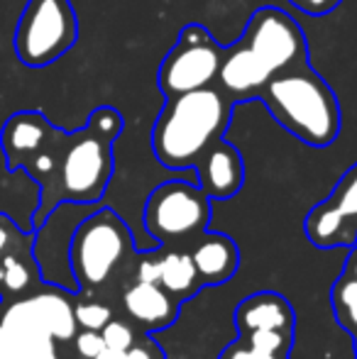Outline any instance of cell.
<instances>
[{
    "label": "cell",
    "mask_w": 357,
    "mask_h": 359,
    "mask_svg": "<svg viewBox=\"0 0 357 359\" xmlns=\"http://www.w3.org/2000/svg\"><path fill=\"white\" fill-rule=\"evenodd\" d=\"M309 62V42L301 25L281 8H260L250 15L243 37L225 47L215 88L238 108L252 103L276 74Z\"/></svg>",
    "instance_id": "6da1fadb"
},
{
    "label": "cell",
    "mask_w": 357,
    "mask_h": 359,
    "mask_svg": "<svg viewBox=\"0 0 357 359\" xmlns=\"http://www.w3.org/2000/svg\"><path fill=\"white\" fill-rule=\"evenodd\" d=\"M123 133V115L110 105H100L88 115L86 125L67 133L57 151V166L44 189H39V208L34 225L62 203L88 205L103 198L115 171L113 147Z\"/></svg>",
    "instance_id": "7a4b0ae2"
},
{
    "label": "cell",
    "mask_w": 357,
    "mask_h": 359,
    "mask_svg": "<svg viewBox=\"0 0 357 359\" xmlns=\"http://www.w3.org/2000/svg\"><path fill=\"white\" fill-rule=\"evenodd\" d=\"M235 103L215 86L164 100L152 128V151L167 169H194L196 161L225 137Z\"/></svg>",
    "instance_id": "3957f363"
},
{
    "label": "cell",
    "mask_w": 357,
    "mask_h": 359,
    "mask_svg": "<svg viewBox=\"0 0 357 359\" xmlns=\"http://www.w3.org/2000/svg\"><path fill=\"white\" fill-rule=\"evenodd\" d=\"M257 100L279 128L316 149L333 144L343 128L338 95L311 62L276 74Z\"/></svg>",
    "instance_id": "277c9868"
},
{
    "label": "cell",
    "mask_w": 357,
    "mask_h": 359,
    "mask_svg": "<svg viewBox=\"0 0 357 359\" xmlns=\"http://www.w3.org/2000/svg\"><path fill=\"white\" fill-rule=\"evenodd\" d=\"M135 255L130 227L115 210L100 208L74 227L69 242V266L76 288H98Z\"/></svg>",
    "instance_id": "5b68a950"
},
{
    "label": "cell",
    "mask_w": 357,
    "mask_h": 359,
    "mask_svg": "<svg viewBox=\"0 0 357 359\" xmlns=\"http://www.w3.org/2000/svg\"><path fill=\"white\" fill-rule=\"evenodd\" d=\"M79 42V18L72 0H27L15 25V57L27 69H44Z\"/></svg>",
    "instance_id": "8992f818"
},
{
    "label": "cell",
    "mask_w": 357,
    "mask_h": 359,
    "mask_svg": "<svg viewBox=\"0 0 357 359\" xmlns=\"http://www.w3.org/2000/svg\"><path fill=\"white\" fill-rule=\"evenodd\" d=\"M144 227L164 247H186L210 225V198L189 181H167L149 194Z\"/></svg>",
    "instance_id": "52a82bcc"
},
{
    "label": "cell",
    "mask_w": 357,
    "mask_h": 359,
    "mask_svg": "<svg viewBox=\"0 0 357 359\" xmlns=\"http://www.w3.org/2000/svg\"><path fill=\"white\" fill-rule=\"evenodd\" d=\"M225 47L215 42V37L203 25H186L179 32L174 47L162 59L157 72V88L164 100L179 98L191 90H201L215 86Z\"/></svg>",
    "instance_id": "ba28073f"
},
{
    "label": "cell",
    "mask_w": 357,
    "mask_h": 359,
    "mask_svg": "<svg viewBox=\"0 0 357 359\" xmlns=\"http://www.w3.org/2000/svg\"><path fill=\"white\" fill-rule=\"evenodd\" d=\"M304 232L318 250L357 245V164L340 176L328 198L309 210Z\"/></svg>",
    "instance_id": "9c48e42d"
},
{
    "label": "cell",
    "mask_w": 357,
    "mask_h": 359,
    "mask_svg": "<svg viewBox=\"0 0 357 359\" xmlns=\"http://www.w3.org/2000/svg\"><path fill=\"white\" fill-rule=\"evenodd\" d=\"M57 125L42 110H20L5 120L0 130V149L10 171L25 169L47 144Z\"/></svg>",
    "instance_id": "30bf717a"
},
{
    "label": "cell",
    "mask_w": 357,
    "mask_h": 359,
    "mask_svg": "<svg viewBox=\"0 0 357 359\" xmlns=\"http://www.w3.org/2000/svg\"><path fill=\"white\" fill-rule=\"evenodd\" d=\"M198 186L210 201H228L238 196L245 184L243 154L230 142L218 140L198 161H196Z\"/></svg>",
    "instance_id": "8fae6325"
},
{
    "label": "cell",
    "mask_w": 357,
    "mask_h": 359,
    "mask_svg": "<svg viewBox=\"0 0 357 359\" xmlns=\"http://www.w3.org/2000/svg\"><path fill=\"white\" fill-rule=\"evenodd\" d=\"M123 308L130 320L142 327L144 332L167 330L179 318L177 298L164 291L159 284H149V281H135L125 291Z\"/></svg>",
    "instance_id": "7c38bea8"
},
{
    "label": "cell",
    "mask_w": 357,
    "mask_h": 359,
    "mask_svg": "<svg viewBox=\"0 0 357 359\" xmlns=\"http://www.w3.org/2000/svg\"><path fill=\"white\" fill-rule=\"evenodd\" d=\"M194 266L198 271V279L203 286H220L230 281L238 271L240 252L238 245L223 232H208L198 235L194 242L186 245Z\"/></svg>",
    "instance_id": "4fadbf2b"
},
{
    "label": "cell",
    "mask_w": 357,
    "mask_h": 359,
    "mask_svg": "<svg viewBox=\"0 0 357 359\" xmlns=\"http://www.w3.org/2000/svg\"><path fill=\"white\" fill-rule=\"evenodd\" d=\"M296 316L291 303L281 293L257 291L238 303L235 308V327L238 335L257 330H284L294 332Z\"/></svg>",
    "instance_id": "5bb4252c"
},
{
    "label": "cell",
    "mask_w": 357,
    "mask_h": 359,
    "mask_svg": "<svg viewBox=\"0 0 357 359\" xmlns=\"http://www.w3.org/2000/svg\"><path fill=\"white\" fill-rule=\"evenodd\" d=\"M157 284L164 288L167 293H172L174 298L181 301H189L196 293L203 288L198 279V271L194 266L189 250L186 247H172L164 255H159V279Z\"/></svg>",
    "instance_id": "9a60e30c"
},
{
    "label": "cell",
    "mask_w": 357,
    "mask_h": 359,
    "mask_svg": "<svg viewBox=\"0 0 357 359\" xmlns=\"http://www.w3.org/2000/svg\"><path fill=\"white\" fill-rule=\"evenodd\" d=\"M34 316L42 320V325L52 332L54 340H69L76 330V318L74 308L59 293H39V296L27 298Z\"/></svg>",
    "instance_id": "2e32d148"
},
{
    "label": "cell",
    "mask_w": 357,
    "mask_h": 359,
    "mask_svg": "<svg viewBox=\"0 0 357 359\" xmlns=\"http://www.w3.org/2000/svg\"><path fill=\"white\" fill-rule=\"evenodd\" d=\"M330 306L338 325L357 335V281L340 274L330 288Z\"/></svg>",
    "instance_id": "e0dca14e"
},
{
    "label": "cell",
    "mask_w": 357,
    "mask_h": 359,
    "mask_svg": "<svg viewBox=\"0 0 357 359\" xmlns=\"http://www.w3.org/2000/svg\"><path fill=\"white\" fill-rule=\"evenodd\" d=\"M0 281L10 288V291H25L29 284V269L13 255H3L0 257Z\"/></svg>",
    "instance_id": "ac0fdd59"
},
{
    "label": "cell",
    "mask_w": 357,
    "mask_h": 359,
    "mask_svg": "<svg viewBox=\"0 0 357 359\" xmlns=\"http://www.w3.org/2000/svg\"><path fill=\"white\" fill-rule=\"evenodd\" d=\"M74 318L83 330H103L110 323V308L103 303H79L74 308Z\"/></svg>",
    "instance_id": "d6986e66"
},
{
    "label": "cell",
    "mask_w": 357,
    "mask_h": 359,
    "mask_svg": "<svg viewBox=\"0 0 357 359\" xmlns=\"http://www.w3.org/2000/svg\"><path fill=\"white\" fill-rule=\"evenodd\" d=\"M100 335H103L108 350H118V352H128L130 347L135 345V340H137V335H135V330L128 325V323L113 320V318H110L108 325L100 330Z\"/></svg>",
    "instance_id": "ffe728a7"
},
{
    "label": "cell",
    "mask_w": 357,
    "mask_h": 359,
    "mask_svg": "<svg viewBox=\"0 0 357 359\" xmlns=\"http://www.w3.org/2000/svg\"><path fill=\"white\" fill-rule=\"evenodd\" d=\"M218 359H289V355H276V352H267L262 347H255L250 342H245L243 337H238L235 342H230Z\"/></svg>",
    "instance_id": "44dd1931"
},
{
    "label": "cell",
    "mask_w": 357,
    "mask_h": 359,
    "mask_svg": "<svg viewBox=\"0 0 357 359\" xmlns=\"http://www.w3.org/2000/svg\"><path fill=\"white\" fill-rule=\"evenodd\" d=\"M76 350H79V355L86 357V359L98 357L100 352L105 350L103 335H100L98 330H83L81 335L76 337Z\"/></svg>",
    "instance_id": "7402d4cb"
},
{
    "label": "cell",
    "mask_w": 357,
    "mask_h": 359,
    "mask_svg": "<svg viewBox=\"0 0 357 359\" xmlns=\"http://www.w3.org/2000/svg\"><path fill=\"white\" fill-rule=\"evenodd\" d=\"M125 359H167V355H164V350L157 345V342H152L147 335H144V337H137V340H135V345L125 352Z\"/></svg>",
    "instance_id": "603a6c76"
},
{
    "label": "cell",
    "mask_w": 357,
    "mask_h": 359,
    "mask_svg": "<svg viewBox=\"0 0 357 359\" xmlns=\"http://www.w3.org/2000/svg\"><path fill=\"white\" fill-rule=\"evenodd\" d=\"M286 3H291L296 10L311 15V18H321V15L333 13L343 0H286Z\"/></svg>",
    "instance_id": "cb8c5ba5"
},
{
    "label": "cell",
    "mask_w": 357,
    "mask_h": 359,
    "mask_svg": "<svg viewBox=\"0 0 357 359\" xmlns=\"http://www.w3.org/2000/svg\"><path fill=\"white\" fill-rule=\"evenodd\" d=\"M157 279H159V257H144L137 264V281L157 284Z\"/></svg>",
    "instance_id": "d4e9b609"
},
{
    "label": "cell",
    "mask_w": 357,
    "mask_h": 359,
    "mask_svg": "<svg viewBox=\"0 0 357 359\" xmlns=\"http://www.w3.org/2000/svg\"><path fill=\"white\" fill-rule=\"evenodd\" d=\"M10 237H13V225H10V220H5V217H0V257L8 255Z\"/></svg>",
    "instance_id": "484cf974"
},
{
    "label": "cell",
    "mask_w": 357,
    "mask_h": 359,
    "mask_svg": "<svg viewBox=\"0 0 357 359\" xmlns=\"http://www.w3.org/2000/svg\"><path fill=\"white\" fill-rule=\"evenodd\" d=\"M343 276H348V279H355L357 281V245H353V250H350L348 259H345Z\"/></svg>",
    "instance_id": "4316f807"
},
{
    "label": "cell",
    "mask_w": 357,
    "mask_h": 359,
    "mask_svg": "<svg viewBox=\"0 0 357 359\" xmlns=\"http://www.w3.org/2000/svg\"><path fill=\"white\" fill-rule=\"evenodd\" d=\"M93 359H125V352H118V350H108V347H105V350L100 352L98 357H93Z\"/></svg>",
    "instance_id": "83f0119b"
},
{
    "label": "cell",
    "mask_w": 357,
    "mask_h": 359,
    "mask_svg": "<svg viewBox=\"0 0 357 359\" xmlns=\"http://www.w3.org/2000/svg\"><path fill=\"white\" fill-rule=\"evenodd\" d=\"M355 337V355H357V335H353Z\"/></svg>",
    "instance_id": "f1b7e54d"
},
{
    "label": "cell",
    "mask_w": 357,
    "mask_h": 359,
    "mask_svg": "<svg viewBox=\"0 0 357 359\" xmlns=\"http://www.w3.org/2000/svg\"><path fill=\"white\" fill-rule=\"evenodd\" d=\"M0 301H3V296H0Z\"/></svg>",
    "instance_id": "f546056e"
}]
</instances>
